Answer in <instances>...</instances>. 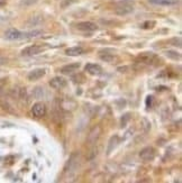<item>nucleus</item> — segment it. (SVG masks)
<instances>
[{
  "mask_svg": "<svg viewBox=\"0 0 182 183\" xmlns=\"http://www.w3.org/2000/svg\"><path fill=\"white\" fill-rule=\"evenodd\" d=\"M80 153L79 152H74L72 153L69 157V160L66 161L65 165H64V175L66 178H72L74 176L79 167H80Z\"/></svg>",
  "mask_w": 182,
  "mask_h": 183,
  "instance_id": "1",
  "label": "nucleus"
},
{
  "mask_svg": "<svg viewBox=\"0 0 182 183\" xmlns=\"http://www.w3.org/2000/svg\"><path fill=\"white\" fill-rule=\"evenodd\" d=\"M133 10H134V8H133V1H131V0H124V1H120L118 3V7L116 8L115 12L118 16H126V15L133 12Z\"/></svg>",
  "mask_w": 182,
  "mask_h": 183,
  "instance_id": "2",
  "label": "nucleus"
},
{
  "mask_svg": "<svg viewBox=\"0 0 182 183\" xmlns=\"http://www.w3.org/2000/svg\"><path fill=\"white\" fill-rule=\"evenodd\" d=\"M159 57L152 53V52H144L142 53L141 55H138L136 57V62H140V63H144V64H153L155 61H157Z\"/></svg>",
  "mask_w": 182,
  "mask_h": 183,
  "instance_id": "3",
  "label": "nucleus"
},
{
  "mask_svg": "<svg viewBox=\"0 0 182 183\" xmlns=\"http://www.w3.org/2000/svg\"><path fill=\"white\" fill-rule=\"evenodd\" d=\"M100 134H101V128L100 126H94L92 129H91L89 134H88V137H87V144L88 145H94L96 143L98 142L99 137H100Z\"/></svg>",
  "mask_w": 182,
  "mask_h": 183,
  "instance_id": "4",
  "label": "nucleus"
},
{
  "mask_svg": "<svg viewBox=\"0 0 182 183\" xmlns=\"http://www.w3.org/2000/svg\"><path fill=\"white\" fill-rule=\"evenodd\" d=\"M5 38L8 41H18V40H26L25 38V33L19 31L17 29H8L5 33Z\"/></svg>",
  "mask_w": 182,
  "mask_h": 183,
  "instance_id": "5",
  "label": "nucleus"
},
{
  "mask_svg": "<svg viewBox=\"0 0 182 183\" xmlns=\"http://www.w3.org/2000/svg\"><path fill=\"white\" fill-rule=\"evenodd\" d=\"M31 113H33V116L36 117V118L44 117L45 113H46V107H45V104L42 103V102H36V103L31 107Z\"/></svg>",
  "mask_w": 182,
  "mask_h": 183,
  "instance_id": "6",
  "label": "nucleus"
},
{
  "mask_svg": "<svg viewBox=\"0 0 182 183\" xmlns=\"http://www.w3.org/2000/svg\"><path fill=\"white\" fill-rule=\"evenodd\" d=\"M44 51L43 47L40 46H37V45H31V46H28L26 48H24L21 51V55L23 56H34V55H37L42 52Z\"/></svg>",
  "mask_w": 182,
  "mask_h": 183,
  "instance_id": "7",
  "label": "nucleus"
},
{
  "mask_svg": "<svg viewBox=\"0 0 182 183\" xmlns=\"http://www.w3.org/2000/svg\"><path fill=\"white\" fill-rule=\"evenodd\" d=\"M140 157L143 161H152L155 157V151L153 147H145L140 152Z\"/></svg>",
  "mask_w": 182,
  "mask_h": 183,
  "instance_id": "8",
  "label": "nucleus"
},
{
  "mask_svg": "<svg viewBox=\"0 0 182 183\" xmlns=\"http://www.w3.org/2000/svg\"><path fill=\"white\" fill-rule=\"evenodd\" d=\"M77 28L82 31H97L98 26L94 23H91V21H82V23H79L77 25Z\"/></svg>",
  "mask_w": 182,
  "mask_h": 183,
  "instance_id": "9",
  "label": "nucleus"
},
{
  "mask_svg": "<svg viewBox=\"0 0 182 183\" xmlns=\"http://www.w3.org/2000/svg\"><path fill=\"white\" fill-rule=\"evenodd\" d=\"M50 85L53 89H56V90L63 89L64 87H66V80H64L61 76H55L50 81Z\"/></svg>",
  "mask_w": 182,
  "mask_h": 183,
  "instance_id": "10",
  "label": "nucleus"
},
{
  "mask_svg": "<svg viewBox=\"0 0 182 183\" xmlns=\"http://www.w3.org/2000/svg\"><path fill=\"white\" fill-rule=\"evenodd\" d=\"M45 70L44 69H35L33 71H30L27 75V79L29 81H36V80H40V78H43L45 75Z\"/></svg>",
  "mask_w": 182,
  "mask_h": 183,
  "instance_id": "11",
  "label": "nucleus"
},
{
  "mask_svg": "<svg viewBox=\"0 0 182 183\" xmlns=\"http://www.w3.org/2000/svg\"><path fill=\"white\" fill-rule=\"evenodd\" d=\"M84 70L88 72L91 75H100L102 73V68L98 64H92V63H89L86 65Z\"/></svg>",
  "mask_w": 182,
  "mask_h": 183,
  "instance_id": "12",
  "label": "nucleus"
},
{
  "mask_svg": "<svg viewBox=\"0 0 182 183\" xmlns=\"http://www.w3.org/2000/svg\"><path fill=\"white\" fill-rule=\"evenodd\" d=\"M79 68H80V63H71V64H68V65H64L61 69V72L63 74H70V73L78 71Z\"/></svg>",
  "mask_w": 182,
  "mask_h": 183,
  "instance_id": "13",
  "label": "nucleus"
},
{
  "mask_svg": "<svg viewBox=\"0 0 182 183\" xmlns=\"http://www.w3.org/2000/svg\"><path fill=\"white\" fill-rule=\"evenodd\" d=\"M118 143H119V137L117 135H115V136L111 137L109 143H108V147H107V155H110V153L116 148V146L118 145Z\"/></svg>",
  "mask_w": 182,
  "mask_h": 183,
  "instance_id": "14",
  "label": "nucleus"
},
{
  "mask_svg": "<svg viewBox=\"0 0 182 183\" xmlns=\"http://www.w3.org/2000/svg\"><path fill=\"white\" fill-rule=\"evenodd\" d=\"M84 51L82 47H79V46H75V47H69L66 51H65V54L69 55V56H78V55H81L83 54Z\"/></svg>",
  "mask_w": 182,
  "mask_h": 183,
  "instance_id": "15",
  "label": "nucleus"
},
{
  "mask_svg": "<svg viewBox=\"0 0 182 183\" xmlns=\"http://www.w3.org/2000/svg\"><path fill=\"white\" fill-rule=\"evenodd\" d=\"M101 61H105V62H108V63H112L114 61L117 60V57L115 55H112L110 53H105V54H100L99 55Z\"/></svg>",
  "mask_w": 182,
  "mask_h": 183,
  "instance_id": "16",
  "label": "nucleus"
},
{
  "mask_svg": "<svg viewBox=\"0 0 182 183\" xmlns=\"http://www.w3.org/2000/svg\"><path fill=\"white\" fill-rule=\"evenodd\" d=\"M42 23H43V18L40 16H35V17H31L29 20H28L27 25L29 27H33V26H38Z\"/></svg>",
  "mask_w": 182,
  "mask_h": 183,
  "instance_id": "17",
  "label": "nucleus"
},
{
  "mask_svg": "<svg viewBox=\"0 0 182 183\" xmlns=\"http://www.w3.org/2000/svg\"><path fill=\"white\" fill-rule=\"evenodd\" d=\"M165 56L171 59V60H174V61L181 60V54L175 51H165Z\"/></svg>",
  "mask_w": 182,
  "mask_h": 183,
  "instance_id": "18",
  "label": "nucleus"
},
{
  "mask_svg": "<svg viewBox=\"0 0 182 183\" xmlns=\"http://www.w3.org/2000/svg\"><path fill=\"white\" fill-rule=\"evenodd\" d=\"M148 1L154 5H160V6H169V5L175 3L174 0H148Z\"/></svg>",
  "mask_w": 182,
  "mask_h": 183,
  "instance_id": "19",
  "label": "nucleus"
},
{
  "mask_svg": "<svg viewBox=\"0 0 182 183\" xmlns=\"http://www.w3.org/2000/svg\"><path fill=\"white\" fill-rule=\"evenodd\" d=\"M40 35H42L40 31H30L25 33V38H35V37H38Z\"/></svg>",
  "mask_w": 182,
  "mask_h": 183,
  "instance_id": "20",
  "label": "nucleus"
},
{
  "mask_svg": "<svg viewBox=\"0 0 182 183\" xmlns=\"http://www.w3.org/2000/svg\"><path fill=\"white\" fill-rule=\"evenodd\" d=\"M78 0H62L60 3L61 8L62 9H65V8H68L69 6H71V5H73V3H75Z\"/></svg>",
  "mask_w": 182,
  "mask_h": 183,
  "instance_id": "21",
  "label": "nucleus"
},
{
  "mask_svg": "<svg viewBox=\"0 0 182 183\" xmlns=\"http://www.w3.org/2000/svg\"><path fill=\"white\" fill-rule=\"evenodd\" d=\"M169 43L171 44V45H173V46H178V47H181V38L180 37H174V38H171L170 41H169Z\"/></svg>",
  "mask_w": 182,
  "mask_h": 183,
  "instance_id": "22",
  "label": "nucleus"
},
{
  "mask_svg": "<svg viewBox=\"0 0 182 183\" xmlns=\"http://www.w3.org/2000/svg\"><path fill=\"white\" fill-rule=\"evenodd\" d=\"M37 2V0H21L20 1V6H24V7H28V6H33Z\"/></svg>",
  "mask_w": 182,
  "mask_h": 183,
  "instance_id": "23",
  "label": "nucleus"
},
{
  "mask_svg": "<svg viewBox=\"0 0 182 183\" xmlns=\"http://www.w3.org/2000/svg\"><path fill=\"white\" fill-rule=\"evenodd\" d=\"M154 25H155V21H145L142 25V28H144V29H151V28L154 27Z\"/></svg>",
  "mask_w": 182,
  "mask_h": 183,
  "instance_id": "24",
  "label": "nucleus"
},
{
  "mask_svg": "<svg viewBox=\"0 0 182 183\" xmlns=\"http://www.w3.org/2000/svg\"><path fill=\"white\" fill-rule=\"evenodd\" d=\"M129 119H131V115H129V113L124 115L122 118H121V127H125V126L127 125V122H128Z\"/></svg>",
  "mask_w": 182,
  "mask_h": 183,
  "instance_id": "25",
  "label": "nucleus"
},
{
  "mask_svg": "<svg viewBox=\"0 0 182 183\" xmlns=\"http://www.w3.org/2000/svg\"><path fill=\"white\" fill-rule=\"evenodd\" d=\"M152 101H153V97L148 96V97L146 98V107H147V108H150V107H151Z\"/></svg>",
  "mask_w": 182,
  "mask_h": 183,
  "instance_id": "26",
  "label": "nucleus"
},
{
  "mask_svg": "<svg viewBox=\"0 0 182 183\" xmlns=\"http://www.w3.org/2000/svg\"><path fill=\"white\" fill-rule=\"evenodd\" d=\"M7 59L6 57H2V56H0V65H3V64H6L7 63Z\"/></svg>",
  "mask_w": 182,
  "mask_h": 183,
  "instance_id": "27",
  "label": "nucleus"
},
{
  "mask_svg": "<svg viewBox=\"0 0 182 183\" xmlns=\"http://www.w3.org/2000/svg\"><path fill=\"white\" fill-rule=\"evenodd\" d=\"M5 5H6V0H0V7H2Z\"/></svg>",
  "mask_w": 182,
  "mask_h": 183,
  "instance_id": "28",
  "label": "nucleus"
}]
</instances>
